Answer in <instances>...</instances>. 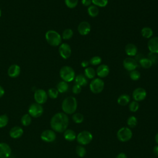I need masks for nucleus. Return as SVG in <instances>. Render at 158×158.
<instances>
[{
    "label": "nucleus",
    "mask_w": 158,
    "mask_h": 158,
    "mask_svg": "<svg viewBox=\"0 0 158 158\" xmlns=\"http://www.w3.org/2000/svg\"><path fill=\"white\" fill-rule=\"evenodd\" d=\"M69 119L67 115L64 112L54 114L51 119L50 125L52 130L58 133H63L67 129Z\"/></svg>",
    "instance_id": "nucleus-1"
},
{
    "label": "nucleus",
    "mask_w": 158,
    "mask_h": 158,
    "mask_svg": "<svg viewBox=\"0 0 158 158\" xmlns=\"http://www.w3.org/2000/svg\"><path fill=\"white\" fill-rule=\"evenodd\" d=\"M77 109V101L73 96L65 98L62 103V109L64 113L67 114H74Z\"/></svg>",
    "instance_id": "nucleus-2"
},
{
    "label": "nucleus",
    "mask_w": 158,
    "mask_h": 158,
    "mask_svg": "<svg viewBox=\"0 0 158 158\" xmlns=\"http://www.w3.org/2000/svg\"><path fill=\"white\" fill-rule=\"evenodd\" d=\"M45 38L51 46H57L61 44L62 37L55 30H48L45 34Z\"/></svg>",
    "instance_id": "nucleus-3"
},
{
    "label": "nucleus",
    "mask_w": 158,
    "mask_h": 158,
    "mask_svg": "<svg viewBox=\"0 0 158 158\" xmlns=\"http://www.w3.org/2000/svg\"><path fill=\"white\" fill-rule=\"evenodd\" d=\"M59 75L62 80L67 83L73 81L75 77V73L74 70L73 68L68 65L63 66L60 69Z\"/></svg>",
    "instance_id": "nucleus-4"
},
{
    "label": "nucleus",
    "mask_w": 158,
    "mask_h": 158,
    "mask_svg": "<svg viewBox=\"0 0 158 158\" xmlns=\"http://www.w3.org/2000/svg\"><path fill=\"white\" fill-rule=\"evenodd\" d=\"M93 135L92 133L87 130H83L80 131L77 135V143L81 146L87 145L89 144L93 140Z\"/></svg>",
    "instance_id": "nucleus-5"
},
{
    "label": "nucleus",
    "mask_w": 158,
    "mask_h": 158,
    "mask_svg": "<svg viewBox=\"0 0 158 158\" xmlns=\"http://www.w3.org/2000/svg\"><path fill=\"white\" fill-rule=\"evenodd\" d=\"M104 88V82L100 78H94L89 83V89L94 94L101 93Z\"/></svg>",
    "instance_id": "nucleus-6"
},
{
    "label": "nucleus",
    "mask_w": 158,
    "mask_h": 158,
    "mask_svg": "<svg viewBox=\"0 0 158 158\" xmlns=\"http://www.w3.org/2000/svg\"><path fill=\"white\" fill-rule=\"evenodd\" d=\"M133 133L131 130L126 127L120 128L117 132V137L121 142H127L131 139Z\"/></svg>",
    "instance_id": "nucleus-7"
},
{
    "label": "nucleus",
    "mask_w": 158,
    "mask_h": 158,
    "mask_svg": "<svg viewBox=\"0 0 158 158\" xmlns=\"http://www.w3.org/2000/svg\"><path fill=\"white\" fill-rule=\"evenodd\" d=\"M28 114L35 118L40 117L43 114L44 110L43 106L36 102L31 104L28 108Z\"/></svg>",
    "instance_id": "nucleus-8"
},
{
    "label": "nucleus",
    "mask_w": 158,
    "mask_h": 158,
    "mask_svg": "<svg viewBox=\"0 0 158 158\" xmlns=\"http://www.w3.org/2000/svg\"><path fill=\"white\" fill-rule=\"evenodd\" d=\"M48 97V93L42 89L36 90L34 94V99L36 102L41 105L44 104L47 101Z\"/></svg>",
    "instance_id": "nucleus-9"
},
{
    "label": "nucleus",
    "mask_w": 158,
    "mask_h": 158,
    "mask_svg": "<svg viewBox=\"0 0 158 158\" xmlns=\"http://www.w3.org/2000/svg\"><path fill=\"white\" fill-rule=\"evenodd\" d=\"M147 96V92L145 89L141 87H138L135 89L132 93V97L134 101L139 102L143 101Z\"/></svg>",
    "instance_id": "nucleus-10"
},
{
    "label": "nucleus",
    "mask_w": 158,
    "mask_h": 158,
    "mask_svg": "<svg viewBox=\"0 0 158 158\" xmlns=\"http://www.w3.org/2000/svg\"><path fill=\"white\" fill-rule=\"evenodd\" d=\"M59 52L62 58L64 59H69L72 54V49L67 43H62L59 48Z\"/></svg>",
    "instance_id": "nucleus-11"
},
{
    "label": "nucleus",
    "mask_w": 158,
    "mask_h": 158,
    "mask_svg": "<svg viewBox=\"0 0 158 158\" xmlns=\"http://www.w3.org/2000/svg\"><path fill=\"white\" fill-rule=\"evenodd\" d=\"M40 137L44 142L52 143L56 140V134L52 130H46L41 133Z\"/></svg>",
    "instance_id": "nucleus-12"
},
{
    "label": "nucleus",
    "mask_w": 158,
    "mask_h": 158,
    "mask_svg": "<svg viewBox=\"0 0 158 158\" xmlns=\"http://www.w3.org/2000/svg\"><path fill=\"white\" fill-rule=\"evenodd\" d=\"M123 66L125 69L131 72L132 70H136V67H138V63L134 58L131 57H128L124 59L123 61Z\"/></svg>",
    "instance_id": "nucleus-13"
},
{
    "label": "nucleus",
    "mask_w": 158,
    "mask_h": 158,
    "mask_svg": "<svg viewBox=\"0 0 158 158\" xmlns=\"http://www.w3.org/2000/svg\"><path fill=\"white\" fill-rule=\"evenodd\" d=\"M91 29L90 23L87 21H83L79 23L78 25V31L80 35L82 36L87 35L89 33Z\"/></svg>",
    "instance_id": "nucleus-14"
},
{
    "label": "nucleus",
    "mask_w": 158,
    "mask_h": 158,
    "mask_svg": "<svg viewBox=\"0 0 158 158\" xmlns=\"http://www.w3.org/2000/svg\"><path fill=\"white\" fill-rule=\"evenodd\" d=\"M148 48L150 52L158 54V36L151 37L148 41Z\"/></svg>",
    "instance_id": "nucleus-15"
},
{
    "label": "nucleus",
    "mask_w": 158,
    "mask_h": 158,
    "mask_svg": "<svg viewBox=\"0 0 158 158\" xmlns=\"http://www.w3.org/2000/svg\"><path fill=\"white\" fill-rule=\"evenodd\" d=\"M109 72H110L109 67L107 65H106V64L99 65L97 67L96 70L97 76L100 78L106 77L109 75Z\"/></svg>",
    "instance_id": "nucleus-16"
},
{
    "label": "nucleus",
    "mask_w": 158,
    "mask_h": 158,
    "mask_svg": "<svg viewBox=\"0 0 158 158\" xmlns=\"http://www.w3.org/2000/svg\"><path fill=\"white\" fill-rule=\"evenodd\" d=\"M11 154V148L6 143H0V158H8Z\"/></svg>",
    "instance_id": "nucleus-17"
},
{
    "label": "nucleus",
    "mask_w": 158,
    "mask_h": 158,
    "mask_svg": "<svg viewBox=\"0 0 158 158\" xmlns=\"http://www.w3.org/2000/svg\"><path fill=\"white\" fill-rule=\"evenodd\" d=\"M23 133V129L18 126H15L12 127L10 131H9V135L12 138L14 139H18L20 138Z\"/></svg>",
    "instance_id": "nucleus-18"
},
{
    "label": "nucleus",
    "mask_w": 158,
    "mask_h": 158,
    "mask_svg": "<svg viewBox=\"0 0 158 158\" xmlns=\"http://www.w3.org/2000/svg\"><path fill=\"white\" fill-rule=\"evenodd\" d=\"M20 73V68L17 64H13L10 65L7 70L8 75L11 78L17 77Z\"/></svg>",
    "instance_id": "nucleus-19"
},
{
    "label": "nucleus",
    "mask_w": 158,
    "mask_h": 158,
    "mask_svg": "<svg viewBox=\"0 0 158 158\" xmlns=\"http://www.w3.org/2000/svg\"><path fill=\"white\" fill-rule=\"evenodd\" d=\"M125 52L130 57L135 56L138 52V48L135 44L128 43L125 47Z\"/></svg>",
    "instance_id": "nucleus-20"
},
{
    "label": "nucleus",
    "mask_w": 158,
    "mask_h": 158,
    "mask_svg": "<svg viewBox=\"0 0 158 158\" xmlns=\"http://www.w3.org/2000/svg\"><path fill=\"white\" fill-rule=\"evenodd\" d=\"M64 138L68 141H73L76 139L77 135L73 130L71 129H67L64 131Z\"/></svg>",
    "instance_id": "nucleus-21"
},
{
    "label": "nucleus",
    "mask_w": 158,
    "mask_h": 158,
    "mask_svg": "<svg viewBox=\"0 0 158 158\" xmlns=\"http://www.w3.org/2000/svg\"><path fill=\"white\" fill-rule=\"evenodd\" d=\"M130 102V96L127 94H123L117 98V103L122 106H125Z\"/></svg>",
    "instance_id": "nucleus-22"
},
{
    "label": "nucleus",
    "mask_w": 158,
    "mask_h": 158,
    "mask_svg": "<svg viewBox=\"0 0 158 158\" xmlns=\"http://www.w3.org/2000/svg\"><path fill=\"white\" fill-rule=\"evenodd\" d=\"M75 84L78 85L80 86H85L88 83L87 78L83 74H79L75 77Z\"/></svg>",
    "instance_id": "nucleus-23"
},
{
    "label": "nucleus",
    "mask_w": 158,
    "mask_h": 158,
    "mask_svg": "<svg viewBox=\"0 0 158 158\" xmlns=\"http://www.w3.org/2000/svg\"><path fill=\"white\" fill-rule=\"evenodd\" d=\"M141 34L143 37L146 39H150L152 37L153 35V31L149 27H144L141 30Z\"/></svg>",
    "instance_id": "nucleus-24"
},
{
    "label": "nucleus",
    "mask_w": 158,
    "mask_h": 158,
    "mask_svg": "<svg viewBox=\"0 0 158 158\" xmlns=\"http://www.w3.org/2000/svg\"><path fill=\"white\" fill-rule=\"evenodd\" d=\"M96 75V70L91 67H88L85 69L84 75L88 79H93Z\"/></svg>",
    "instance_id": "nucleus-25"
},
{
    "label": "nucleus",
    "mask_w": 158,
    "mask_h": 158,
    "mask_svg": "<svg viewBox=\"0 0 158 158\" xmlns=\"http://www.w3.org/2000/svg\"><path fill=\"white\" fill-rule=\"evenodd\" d=\"M87 12L88 15L91 17H96L98 15L99 10L98 9V7L96 6L95 5H91L89 6L87 9Z\"/></svg>",
    "instance_id": "nucleus-26"
},
{
    "label": "nucleus",
    "mask_w": 158,
    "mask_h": 158,
    "mask_svg": "<svg viewBox=\"0 0 158 158\" xmlns=\"http://www.w3.org/2000/svg\"><path fill=\"white\" fill-rule=\"evenodd\" d=\"M56 89H57L59 93H65L69 89V85L67 82L62 80L57 83Z\"/></svg>",
    "instance_id": "nucleus-27"
},
{
    "label": "nucleus",
    "mask_w": 158,
    "mask_h": 158,
    "mask_svg": "<svg viewBox=\"0 0 158 158\" xmlns=\"http://www.w3.org/2000/svg\"><path fill=\"white\" fill-rule=\"evenodd\" d=\"M139 64L143 69H149L153 65L152 62L149 58H141L139 60Z\"/></svg>",
    "instance_id": "nucleus-28"
},
{
    "label": "nucleus",
    "mask_w": 158,
    "mask_h": 158,
    "mask_svg": "<svg viewBox=\"0 0 158 158\" xmlns=\"http://www.w3.org/2000/svg\"><path fill=\"white\" fill-rule=\"evenodd\" d=\"M21 123L25 127H27L30 125L31 122V117L28 114H24L21 118Z\"/></svg>",
    "instance_id": "nucleus-29"
},
{
    "label": "nucleus",
    "mask_w": 158,
    "mask_h": 158,
    "mask_svg": "<svg viewBox=\"0 0 158 158\" xmlns=\"http://www.w3.org/2000/svg\"><path fill=\"white\" fill-rule=\"evenodd\" d=\"M127 125H128L129 128H133L137 125L138 120H137V118L135 116L131 115V116L128 117V118L127 119Z\"/></svg>",
    "instance_id": "nucleus-30"
},
{
    "label": "nucleus",
    "mask_w": 158,
    "mask_h": 158,
    "mask_svg": "<svg viewBox=\"0 0 158 158\" xmlns=\"http://www.w3.org/2000/svg\"><path fill=\"white\" fill-rule=\"evenodd\" d=\"M72 120L75 123H81L84 120V116L79 112L74 113L72 115Z\"/></svg>",
    "instance_id": "nucleus-31"
},
{
    "label": "nucleus",
    "mask_w": 158,
    "mask_h": 158,
    "mask_svg": "<svg viewBox=\"0 0 158 158\" xmlns=\"http://www.w3.org/2000/svg\"><path fill=\"white\" fill-rule=\"evenodd\" d=\"M73 35V30L70 28H67L63 31L62 34V38L65 40H70L72 38Z\"/></svg>",
    "instance_id": "nucleus-32"
},
{
    "label": "nucleus",
    "mask_w": 158,
    "mask_h": 158,
    "mask_svg": "<svg viewBox=\"0 0 158 158\" xmlns=\"http://www.w3.org/2000/svg\"><path fill=\"white\" fill-rule=\"evenodd\" d=\"M76 153L80 157H83L86 154V149L81 145H78L76 147Z\"/></svg>",
    "instance_id": "nucleus-33"
},
{
    "label": "nucleus",
    "mask_w": 158,
    "mask_h": 158,
    "mask_svg": "<svg viewBox=\"0 0 158 158\" xmlns=\"http://www.w3.org/2000/svg\"><path fill=\"white\" fill-rule=\"evenodd\" d=\"M128 107H129L130 111H131L132 112H136L139 109V104L138 102L133 101L130 102Z\"/></svg>",
    "instance_id": "nucleus-34"
},
{
    "label": "nucleus",
    "mask_w": 158,
    "mask_h": 158,
    "mask_svg": "<svg viewBox=\"0 0 158 158\" xmlns=\"http://www.w3.org/2000/svg\"><path fill=\"white\" fill-rule=\"evenodd\" d=\"M91 2L93 5L99 7H104L108 4V0H91Z\"/></svg>",
    "instance_id": "nucleus-35"
},
{
    "label": "nucleus",
    "mask_w": 158,
    "mask_h": 158,
    "mask_svg": "<svg viewBox=\"0 0 158 158\" xmlns=\"http://www.w3.org/2000/svg\"><path fill=\"white\" fill-rule=\"evenodd\" d=\"M141 77V73L138 70H134L130 72V78L133 81L138 80Z\"/></svg>",
    "instance_id": "nucleus-36"
},
{
    "label": "nucleus",
    "mask_w": 158,
    "mask_h": 158,
    "mask_svg": "<svg viewBox=\"0 0 158 158\" xmlns=\"http://www.w3.org/2000/svg\"><path fill=\"white\" fill-rule=\"evenodd\" d=\"M102 62V59L99 56H95L91 57L89 61V64H91L92 65H99Z\"/></svg>",
    "instance_id": "nucleus-37"
},
{
    "label": "nucleus",
    "mask_w": 158,
    "mask_h": 158,
    "mask_svg": "<svg viewBox=\"0 0 158 158\" xmlns=\"http://www.w3.org/2000/svg\"><path fill=\"white\" fill-rule=\"evenodd\" d=\"M9 122V117L7 115L3 114L0 115V128L6 127Z\"/></svg>",
    "instance_id": "nucleus-38"
},
{
    "label": "nucleus",
    "mask_w": 158,
    "mask_h": 158,
    "mask_svg": "<svg viewBox=\"0 0 158 158\" xmlns=\"http://www.w3.org/2000/svg\"><path fill=\"white\" fill-rule=\"evenodd\" d=\"M58 94H59V92L57 89L52 88L48 89V96H49V98H51V99H56L58 96Z\"/></svg>",
    "instance_id": "nucleus-39"
},
{
    "label": "nucleus",
    "mask_w": 158,
    "mask_h": 158,
    "mask_svg": "<svg viewBox=\"0 0 158 158\" xmlns=\"http://www.w3.org/2000/svg\"><path fill=\"white\" fill-rule=\"evenodd\" d=\"M78 2V0H65V4L70 9L75 8Z\"/></svg>",
    "instance_id": "nucleus-40"
},
{
    "label": "nucleus",
    "mask_w": 158,
    "mask_h": 158,
    "mask_svg": "<svg viewBox=\"0 0 158 158\" xmlns=\"http://www.w3.org/2000/svg\"><path fill=\"white\" fill-rule=\"evenodd\" d=\"M81 91V86H79L78 85L75 84L72 87V92L75 94H78L80 93Z\"/></svg>",
    "instance_id": "nucleus-41"
},
{
    "label": "nucleus",
    "mask_w": 158,
    "mask_h": 158,
    "mask_svg": "<svg viewBox=\"0 0 158 158\" xmlns=\"http://www.w3.org/2000/svg\"><path fill=\"white\" fill-rule=\"evenodd\" d=\"M91 0H81V4L85 7H89L91 5Z\"/></svg>",
    "instance_id": "nucleus-42"
},
{
    "label": "nucleus",
    "mask_w": 158,
    "mask_h": 158,
    "mask_svg": "<svg viewBox=\"0 0 158 158\" xmlns=\"http://www.w3.org/2000/svg\"><path fill=\"white\" fill-rule=\"evenodd\" d=\"M89 64V61H88V60H83V61L81 62V66L82 67H83V68L85 69V68H86V67H88Z\"/></svg>",
    "instance_id": "nucleus-43"
},
{
    "label": "nucleus",
    "mask_w": 158,
    "mask_h": 158,
    "mask_svg": "<svg viewBox=\"0 0 158 158\" xmlns=\"http://www.w3.org/2000/svg\"><path fill=\"white\" fill-rule=\"evenodd\" d=\"M116 158H127V156L124 152H120L117 155Z\"/></svg>",
    "instance_id": "nucleus-44"
},
{
    "label": "nucleus",
    "mask_w": 158,
    "mask_h": 158,
    "mask_svg": "<svg viewBox=\"0 0 158 158\" xmlns=\"http://www.w3.org/2000/svg\"><path fill=\"white\" fill-rule=\"evenodd\" d=\"M153 152H154V155H156V156L158 157V144L154 147V148H153Z\"/></svg>",
    "instance_id": "nucleus-45"
},
{
    "label": "nucleus",
    "mask_w": 158,
    "mask_h": 158,
    "mask_svg": "<svg viewBox=\"0 0 158 158\" xmlns=\"http://www.w3.org/2000/svg\"><path fill=\"white\" fill-rule=\"evenodd\" d=\"M4 93H5V91H4V88L1 86H0V98L4 96Z\"/></svg>",
    "instance_id": "nucleus-46"
},
{
    "label": "nucleus",
    "mask_w": 158,
    "mask_h": 158,
    "mask_svg": "<svg viewBox=\"0 0 158 158\" xmlns=\"http://www.w3.org/2000/svg\"><path fill=\"white\" fill-rule=\"evenodd\" d=\"M155 141H156V143L158 144V132L156 133V135L155 136Z\"/></svg>",
    "instance_id": "nucleus-47"
},
{
    "label": "nucleus",
    "mask_w": 158,
    "mask_h": 158,
    "mask_svg": "<svg viewBox=\"0 0 158 158\" xmlns=\"http://www.w3.org/2000/svg\"><path fill=\"white\" fill-rule=\"evenodd\" d=\"M1 10L0 9V17H1Z\"/></svg>",
    "instance_id": "nucleus-48"
}]
</instances>
